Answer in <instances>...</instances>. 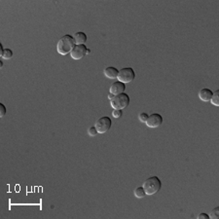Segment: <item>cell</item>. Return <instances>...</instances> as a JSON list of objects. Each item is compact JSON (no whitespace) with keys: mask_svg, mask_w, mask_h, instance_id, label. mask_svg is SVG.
Returning a JSON list of instances; mask_svg holds the SVG:
<instances>
[{"mask_svg":"<svg viewBox=\"0 0 219 219\" xmlns=\"http://www.w3.org/2000/svg\"><path fill=\"white\" fill-rule=\"evenodd\" d=\"M75 41L72 35L66 34L63 35L62 38L59 40L57 45V51L60 55L65 56L67 54H70L73 48L75 47Z\"/></svg>","mask_w":219,"mask_h":219,"instance_id":"cell-1","label":"cell"},{"mask_svg":"<svg viewBox=\"0 0 219 219\" xmlns=\"http://www.w3.org/2000/svg\"><path fill=\"white\" fill-rule=\"evenodd\" d=\"M146 195L152 196L154 194L158 193L162 188V182L158 176H151L143 182L142 185Z\"/></svg>","mask_w":219,"mask_h":219,"instance_id":"cell-2","label":"cell"},{"mask_svg":"<svg viewBox=\"0 0 219 219\" xmlns=\"http://www.w3.org/2000/svg\"><path fill=\"white\" fill-rule=\"evenodd\" d=\"M110 104L113 109H124L129 106L130 104V96L126 93L120 94L113 98L112 100H110Z\"/></svg>","mask_w":219,"mask_h":219,"instance_id":"cell-3","label":"cell"},{"mask_svg":"<svg viewBox=\"0 0 219 219\" xmlns=\"http://www.w3.org/2000/svg\"><path fill=\"white\" fill-rule=\"evenodd\" d=\"M134 78H135V73L132 67H125L119 70V74L117 77L118 81L127 84V83L132 82Z\"/></svg>","mask_w":219,"mask_h":219,"instance_id":"cell-4","label":"cell"},{"mask_svg":"<svg viewBox=\"0 0 219 219\" xmlns=\"http://www.w3.org/2000/svg\"><path fill=\"white\" fill-rule=\"evenodd\" d=\"M112 122L111 119L107 116H104V117L99 118L98 121L96 122L95 127L98 130V134H105L106 132H108L111 128Z\"/></svg>","mask_w":219,"mask_h":219,"instance_id":"cell-5","label":"cell"},{"mask_svg":"<svg viewBox=\"0 0 219 219\" xmlns=\"http://www.w3.org/2000/svg\"><path fill=\"white\" fill-rule=\"evenodd\" d=\"M163 117L162 115H160L159 113H153V114L149 115V117L146 121V126L148 128H158L163 124Z\"/></svg>","mask_w":219,"mask_h":219,"instance_id":"cell-6","label":"cell"},{"mask_svg":"<svg viewBox=\"0 0 219 219\" xmlns=\"http://www.w3.org/2000/svg\"><path fill=\"white\" fill-rule=\"evenodd\" d=\"M70 55L73 60H81L82 58H84L87 55V46L84 45V44L75 45V47L71 51Z\"/></svg>","mask_w":219,"mask_h":219,"instance_id":"cell-7","label":"cell"},{"mask_svg":"<svg viewBox=\"0 0 219 219\" xmlns=\"http://www.w3.org/2000/svg\"><path fill=\"white\" fill-rule=\"evenodd\" d=\"M125 90H126L125 83L120 82V81H116L114 83H112V85L110 86V93L113 94L114 96L125 93Z\"/></svg>","mask_w":219,"mask_h":219,"instance_id":"cell-8","label":"cell"},{"mask_svg":"<svg viewBox=\"0 0 219 219\" xmlns=\"http://www.w3.org/2000/svg\"><path fill=\"white\" fill-rule=\"evenodd\" d=\"M212 95H213L212 91L209 90V89H207V88L202 89V90L199 92V98L203 101H210Z\"/></svg>","mask_w":219,"mask_h":219,"instance_id":"cell-9","label":"cell"},{"mask_svg":"<svg viewBox=\"0 0 219 219\" xmlns=\"http://www.w3.org/2000/svg\"><path fill=\"white\" fill-rule=\"evenodd\" d=\"M104 75L109 79H117L119 70L114 66H108L104 69Z\"/></svg>","mask_w":219,"mask_h":219,"instance_id":"cell-10","label":"cell"},{"mask_svg":"<svg viewBox=\"0 0 219 219\" xmlns=\"http://www.w3.org/2000/svg\"><path fill=\"white\" fill-rule=\"evenodd\" d=\"M73 38H74V41H75L76 45H81V44H84L85 42H87V34L82 31L76 32L75 34L73 35Z\"/></svg>","mask_w":219,"mask_h":219,"instance_id":"cell-11","label":"cell"},{"mask_svg":"<svg viewBox=\"0 0 219 219\" xmlns=\"http://www.w3.org/2000/svg\"><path fill=\"white\" fill-rule=\"evenodd\" d=\"M134 195L138 199H142V198H144V197L146 196V193H145V191H144L143 187L142 186H139V187H137V189L134 190Z\"/></svg>","mask_w":219,"mask_h":219,"instance_id":"cell-12","label":"cell"},{"mask_svg":"<svg viewBox=\"0 0 219 219\" xmlns=\"http://www.w3.org/2000/svg\"><path fill=\"white\" fill-rule=\"evenodd\" d=\"M211 103L215 106H219V91H216V92H213V95L211 96V99H210Z\"/></svg>","mask_w":219,"mask_h":219,"instance_id":"cell-13","label":"cell"},{"mask_svg":"<svg viewBox=\"0 0 219 219\" xmlns=\"http://www.w3.org/2000/svg\"><path fill=\"white\" fill-rule=\"evenodd\" d=\"M1 57L3 58V59H5V60H10V59H12V57H13V52H12V50L6 48V49L4 50V53H3V55H2Z\"/></svg>","mask_w":219,"mask_h":219,"instance_id":"cell-14","label":"cell"},{"mask_svg":"<svg viewBox=\"0 0 219 219\" xmlns=\"http://www.w3.org/2000/svg\"><path fill=\"white\" fill-rule=\"evenodd\" d=\"M148 117H149V115L145 112H142V113H140V114L138 115V119H139V121L141 122V123H146Z\"/></svg>","mask_w":219,"mask_h":219,"instance_id":"cell-15","label":"cell"},{"mask_svg":"<svg viewBox=\"0 0 219 219\" xmlns=\"http://www.w3.org/2000/svg\"><path fill=\"white\" fill-rule=\"evenodd\" d=\"M122 115H123V111H122L121 109H114L112 112V116L116 119H119L122 117Z\"/></svg>","mask_w":219,"mask_h":219,"instance_id":"cell-16","label":"cell"},{"mask_svg":"<svg viewBox=\"0 0 219 219\" xmlns=\"http://www.w3.org/2000/svg\"><path fill=\"white\" fill-rule=\"evenodd\" d=\"M88 132H89V134H90L91 137H96V135L98 134V130H96V128L95 126H93V127L89 128Z\"/></svg>","mask_w":219,"mask_h":219,"instance_id":"cell-17","label":"cell"},{"mask_svg":"<svg viewBox=\"0 0 219 219\" xmlns=\"http://www.w3.org/2000/svg\"><path fill=\"white\" fill-rule=\"evenodd\" d=\"M212 219H217L218 216H219V207H215V209H213L211 210V214H210Z\"/></svg>","mask_w":219,"mask_h":219,"instance_id":"cell-18","label":"cell"},{"mask_svg":"<svg viewBox=\"0 0 219 219\" xmlns=\"http://www.w3.org/2000/svg\"><path fill=\"white\" fill-rule=\"evenodd\" d=\"M6 114V107L3 103H0V117H3Z\"/></svg>","mask_w":219,"mask_h":219,"instance_id":"cell-19","label":"cell"},{"mask_svg":"<svg viewBox=\"0 0 219 219\" xmlns=\"http://www.w3.org/2000/svg\"><path fill=\"white\" fill-rule=\"evenodd\" d=\"M199 219H209V215L207 214V213H201V214H199L198 216Z\"/></svg>","mask_w":219,"mask_h":219,"instance_id":"cell-20","label":"cell"},{"mask_svg":"<svg viewBox=\"0 0 219 219\" xmlns=\"http://www.w3.org/2000/svg\"><path fill=\"white\" fill-rule=\"evenodd\" d=\"M4 50H5V48L3 47V45H2V44L0 43V56H2V55H3Z\"/></svg>","mask_w":219,"mask_h":219,"instance_id":"cell-21","label":"cell"},{"mask_svg":"<svg viewBox=\"0 0 219 219\" xmlns=\"http://www.w3.org/2000/svg\"><path fill=\"white\" fill-rule=\"evenodd\" d=\"M114 95H113V94H111V93H109V95H108V98H109L110 99V100H112V99H113V98H114Z\"/></svg>","mask_w":219,"mask_h":219,"instance_id":"cell-22","label":"cell"},{"mask_svg":"<svg viewBox=\"0 0 219 219\" xmlns=\"http://www.w3.org/2000/svg\"><path fill=\"white\" fill-rule=\"evenodd\" d=\"M0 67H3V62L0 60Z\"/></svg>","mask_w":219,"mask_h":219,"instance_id":"cell-23","label":"cell"},{"mask_svg":"<svg viewBox=\"0 0 219 219\" xmlns=\"http://www.w3.org/2000/svg\"><path fill=\"white\" fill-rule=\"evenodd\" d=\"M91 53V50L90 49H87V55H89Z\"/></svg>","mask_w":219,"mask_h":219,"instance_id":"cell-24","label":"cell"}]
</instances>
